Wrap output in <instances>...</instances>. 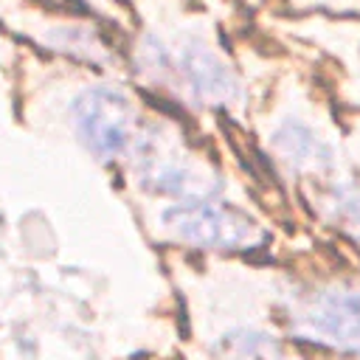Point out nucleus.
Returning <instances> with one entry per match:
<instances>
[{
	"mask_svg": "<svg viewBox=\"0 0 360 360\" xmlns=\"http://www.w3.org/2000/svg\"><path fill=\"white\" fill-rule=\"evenodd\" d=\"M160 68H172L186 82L188 93H194L200 101L225 104L236 93V79L228 70V65L202 45H186L177 56L163 53Z\"/></svg>",
	"mask_w": 360,
	"mask_h": 360,
	"instance_id": "20e7f679",
	"label": "nucleus"
},
{
	"mask_svg": "<svg viewBox=\"0 0 360 360\" xmlns=\"http://www.w3.org/2000/svg\"><path fill=\"white\" fill-rule=\"evenodd\" d=\"M160 222L172 233V239L211 250H245L267 239L256 219H250L233 205L208 200L177 202L160 214Z\"/></svg>",
	"mask_w": 360,
	"mask_h": 360,
	"instance_id": "f257e3e1",
	"label": "nucleus"
},
{
	"mask_svg": "<svg viewBox=\"0 0 360 360\" xmlns=\"http://www.w3.org/2000/svg\"><path fill=\"white\" fill-rule=\"evenodd\" d=\"M73 127L82 143L101 160H115L138 143L132 101L112 87H90L73 104Z\"/></svg>",
	"mask_w": 360,
	"mask_h": 360,
	"instance_id": "f03ea898",
	"label": "nucleus"
},
{
	"mask_svg": "<svg viewBox=\"0 0 360 360\" xmlns=\"http://www.w3.org/2000/svg\"><path fill=\"white\" fill-rule=\"evenodd\" d=\"M273 143L278 149V155L295 166V169H323L332 163L329 158V149L312 135V129H307L304 124H284L276 135H273Z\"/></svg>",
	"mask_w": 360,
	"mask_h": 360,
	"instance_id": "39448f33",
	"label": "nucleus"
},
{
	"mask_svg": "<svg viewBox=\"0 0 360 360\" xmlns=\"http://www.w3.org/2000/svg\"><path fill=\"white\" fill-rule=\"evenodd\" d=\"M290 326L307 340L360 357V290L329 287L312 292L292 309Z\"/></svg>",
	"mask_w": 360,
	"mask_h": 360,
	"instance_id": "7ed1b4c3",
	"label": "nucleus"
},
{
	"mask_svg": "<svg viewBox=\"0 0 360 360\" xmlns=\"http://www.w3.org/2000/svg\"><path fill=\"white\" fill-rule=\"evenodd\" d=\"M326 205L343 228L360 233V188L354 183H335L326 197Z\"/></svg>",
	"mask_w": 360,
	"mask_h": 360,
	"instance_id": "423d86ee",
	"label": "nucleus"
}]
</instances>
